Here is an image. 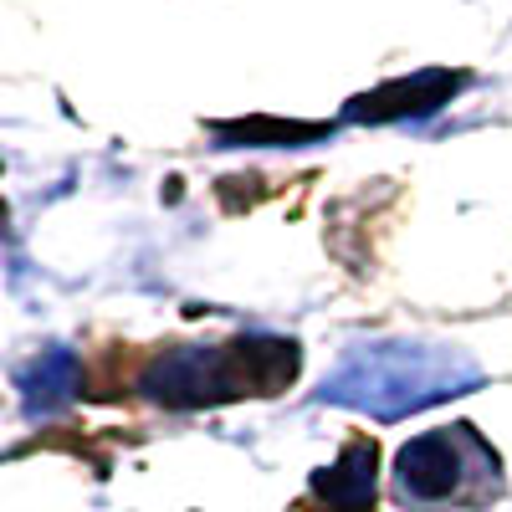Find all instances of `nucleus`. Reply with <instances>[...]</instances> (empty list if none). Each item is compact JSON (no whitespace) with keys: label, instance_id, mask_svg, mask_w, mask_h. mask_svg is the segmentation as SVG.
I'll use <instances>...</instances> for the list:
<instances>
[{"label":"nucleus","instance_id":"nucleus-1","mask_svg":"<svg viewBox=\"0 0 512 512\" xmlns=\"http://www.w3.org/2000/svg\"><path fill=\"white\" fill-rule=\"evenodd\" d=\"M482 384V369L461 349L441 344H364L323 379V400L364 410L374 420H400L410 410L441 405Z\"/></svg>","mask_w":512,"mask_h":512},{"label":"nucleus","instance_id":"nucleus-2","mask_svg":"<svg viewBox=\"0 0 512 512\" xmlns=\"http://www.w3.org/2000/svg\"><path fill=\"white\" fill-rule=\"evenodd\" d=\"M297 344L287 338H231V344H175L159 349L139 390L154 405H216V400H241V395H277L297 374Z\"/></svg>","mask_w":512,"mask_h":512},{"label":"nucleus","instance_id":"nucleus-3","mask_svg":"<svg viewBox=\"0 0 512 512\" xmlns=\"http://www.w3.org/2000/svg\"><path fill=\"white\" fill-rule=\"evenodd\" d=\"M502 482L497 451L472 431V425H441L415 441H405L395 461V487L415 507H441L456 497H477Z\"/></svg>","mask_w":512,"mask_h":512},{"label":"nucleus","instance_id":"nucleus-4","mask_svg":"<svg viewBox=\"0 0 512 512\" xmlns=\"http://www.w3.org/2000/svg\"><path fill=\"white\" fill-rule=\"evenodd\" d=\"M374 497H379V446L364 436L349 441L338 461L313 477V502H323L328 512H374Z\"/></svg>","mask_w":512,"mask_h":512},{"label":"nucleus","instance_id":"nucleus-5","mask_svg":"<svg viewBox=\"0 0 512 512\" xmlns=\"http://www.w3.org/2000/svg\"><path fill=\"white\" fill-rule=\"evenodd\" d=\"M461 72H415L400 82H384L379 93H364L349 103V118H420V113H436L441 103H451V93L461 88Z\"/></svg>","mask_w":512,"mask_h":512},{"label":"nucleus","instance_id":"nucleus-6","mask_svg":"<svg viewBox=\"0 0 512 512\" xmlns=\"http://www.w3.org/2000/svg\"><path fill=\"white\" fill-rule=\"evenodd\" d=\"M77 384H82V369H77V354L67 349H47L41 359H31L21 369V400L31 415H47L57 405H67L77 395Z\"/></svg>","mask_w":512,"mask_h":512},{"label":"nucleus","instance_id":"nucleus-7","mask_svg":"<svg viewBox=\"0 0 512 512\" xmlns=\"http://www.w3.org/2000/svg\"><path fill=\"white\" fill-rule=\"evenodd\" d=\"M241 128H251V134H256V128H262V134H267L272 123H241ZM277 134H287V139H303V134H318V128H277Z\"/></svg>","mask_w":512,"mask_h":512}]
</instances>
